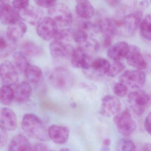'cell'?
<instances>
[{
	"label": "cell",
	"instance_id": "11",
	"mask_svg": "<svg viewBox=\"0 0 151 151\" xmlns=\"http://www.w3.org/2000/svg\"><path fill=\"white\" fill-rule=\"evenodd\" d=\"M74 49L71 44L59 40H54L49 45L51 55L58 60H68Z\"/></svg>",
	"mask_w": 151,
	"mask_h": 151
},
{
	"label": "cell",
	"instance_id": "42",
	"mask_svg": "<svg viewBox=\"0 0 151 151\" xmlns=\"http://www.w3.org/2000/svg\"><path fill=\"white\" fill-rule=\"evenodd\" d=\"M151 113H149L146 117L145 121V129L149 135L151 134Z\"/></svg>",
	"mask_w": 151,
	"mask_h": 151
},
{
	"label": "cell",
	"instance_id": "45",
	"mask_svg": "<svg viewBox=\"0 0 151 151\" xmlns=\"http://www.w3.org/2000/svg\"><path fill=\"white\" fill-rule=\"evenodd\" d=\"M139 6L141 7L144 8H147L148 7V6H149V2L147 1H141L139 2Z\"/></svg>",
	"mask_w": 151,
	"mask_h": 151
},
{
	"label": "cell",
	"instance_id": "19",
	"mask_svg": "<svg viewBox=\"0 0 151 151\" xmlns=\"http://www.w3.org/2000/svg\"><path fill=\"white\" fill-rule=\"evenodd\" d=\"M129 46L125 41H120L109 47L107 51L108 56L114 61L126 58Z\"/></svg>",
	"mask_w": 151,
	"mask_h": 151
},
{
	"label": "cell",
	"instance_id": "47",
	"mask_svg": "<svg viewBox=\"0 0 151 151\" xmlns=\"http://www.w3.org/2000/svg\"><path fill=\"white\" fill-rule=\"evenodd\" d=\"M6 1H0V11L1 10V9L3 7V6L6 3Z\"/></svg>",
	"mask_w": 151,
	"mask_h": 151
},
{
	"label": "cell",
	"instance_id": "6",
	"mask_svg": "<svg viewBox=\"0 0 151 151\" xmlns=\"http://www.w3.org/2000/svg\"><path fill=\"white\" fill-rule=\"evenodd\" d=\"M114 122L119 133L124 137L131 136L136 130L137 124L127 110L115 115L114 117Z\"/></svg>",
	"mask_w": 151,
	"mask_h": 151
},
{
	"label": "cell",
	"instance_id": "43",
	"mask_svg": "<svg viewBox=\"0 0 151 151\" xmlns=\"http://www.w3.org/2000/svg\"><path fill=\"white\" fill-rule=\"evenodd\" d=\"M139 150L140 151H151V144L150 143H145Z\"/></svg>",
	"mask_w": 151,
	"mask_h": 151
},
{
	"label": "cell",
	"instance_id": "50",
	"mask_svg": "<svg viewBox=\"0 0 151 151\" xmlns=\"http://www.w3.org/2000/svg\"><path fill=\"white\" fill-rule=\"evenodd\" d=\"M102 151H107V150H106V149H105V150H102Z\"/></svg>",
	"mask_w": 151,
	"mask_h": 151
},
{
	"label": "cell",
	"instance_id": "39",
	"mask_svg": "<svg viewBox=\"0 0 151 151\" xmlns=\"http://www.w3.org/2000/svg\"><path fill=\"white\" fill-rule=\"evenodd\" d=\"M35 2L36 5H37L39 7L49 9L51 8L57 3L56 1H44V0L43 1L37 0L35 1Z\"/></svg>",
	"mask_w": 151,
	"mask_h": 151
},
{
	"label": "cell",
	"instance_id": "7",
	"mask_svg": "<svg viewBox=\"0 0 151 151\" xmlns=\"http://www.w3.org/2000/svg\"><path fill=\"white\" fill-rule=\"evenodd\" d=\"M119 83L132 89H139L143 87L146 81L144 71L138 70H128L119 77Z\"/></svg>",
	"mask_w": 151,
	"mask_h": 151
},
{
	"label": "cell",
	"instance_id": "23",
	"mask_svg": "<svg viewBox=\"0 0 151 151\" xmlns=\"http://www.w3.org/2000/svg\"><path fill=\"white\" fill-rule=\"evenodd\" d=\"M18 11L9 4L6 3L0 11V22L4 25H9L19 20Z\"/></svg>",
	"mask_w": 151,
	"mask_h": 151
},
{
	"label": "cell",
	"instance_id": "24",
	"mask_svg": "<svg viewBox=\"0 0 151 151\" xmlns=\"http://www.w3.org/2000/svg\"><path fill=\"white\" fill-rule=\"evenodd\" d=\"M16 48V42L10 39L6 34L0 33V57L4 58L9 56Z\"/></svg>",
	"mask_w": 151,
	"mask_h": 151
},
{
	"label": "cell",
	"instance_id": "37",
	"mask_svg": "<svg viewBox=\"0 0 151 151\" xmlns=\"http://www.w3.org/2000/svg\"><path fill=\"white\" fill-rule=\"evenodd\" d=\"M12 3V6L17 10L24 9L29 6V1L27 0L14 1Z\"/></svg>",
	"mask_w": 151,
	"mask_h": 151
},
{
	"label": "cell",
	"instance_id": "22",
	"mask_svg": "<svg viewBox=\"0 0 151 151\" xmlns=\"http://www.w3.org/2000/svg\"><path fill=\"white\" fill-rule=\"evenodd\" d=\"M14 91V100L18 103H24L29 100L32 93L31 86L28 82L24 81L17 84Z\"/></svg>",
	"mask_w": 151,
	"mask_h": 151
},
{
	"label": "cell",
	"instance_id": "16",
	"mask_svg": "<svg viewBox=\"0 0 151 151\" xmlns=\"http://www.w3.org/2000/svg\"><path fill=\"white\" fill-rule=\"evenodd\" d=\"M18 11L19 18L32 25H37L42 20L44 15L40 8L34 6H29Z\"/></svg>",
	"mask_w": 151,
	"mask_h": 151
},
{
	"label": "cell",
	"instance_id": "28",
	"mask_svg": "<svg viewBox=\"0 0 151 151\" xmlns=\"http://www.w3.org/2000/svg\"><path fill=\"white\" fill-rule=\"evenodd\" d=\"M14 99V91L11 86L4 85L0 88V102L1 104L10 106Z\"/></svg>",
	"mask_w": 151,
	"mask_h": 151
},
{
	"label": "cell",
	"instance_id": "17",
	"mask_svg": "<svg viewBox=\"0 0 151 151\" xmlns=\"http://www.w3.org/2000/svg\"><path fill=\"white\" fill-rule=\"evenodd\" d=\"M48 136L54 143L62 145L67 142L69 136V130L67 127L53 124L47 129Z\"/></svg>",
	"mask_w": 151,
	"mask_h": 151
},
{
	"label": "cell",
	"instance_id": "9",
	"mask_svg": "<svg viewBox=\"0 0 151 151\" xmlns=\"http://www.w3.org/2000/svg\"><path fill=\"white\" fill-rule=\"evenodd\" d=\"M92 61L91 53L82 46L75 48L70 57V62L73 67L84 70L89 68Z\"/></svg>",
	"mask_w": 151,
	"mask_h": 151
},
{
	"label": "cell",
	"instance_id": "12",
	"mask_svg": "<svg viewBox=\"0 0 151 151\" xmlns=\"http://www.w3.org/2000/svg\"><path fill=\"white\" fill-rule=\"evenodd\" d=\"M0 78L5 85H15L19 81L18 72L14 64L5 61L0 65Z\"/></svg>",
	"mask_w": 151,
	"mask_h": 151
},
{
	"label": "cell",
	"instance_id": "35",
	"mask_svg": "<svg viewBox=\"0 0 151 151\" xmlns=\"http://www.w3.org/2000/svg\"><path fill=\"white\" fill-rule=\"evenodd\" d=\"M72 32H73L69 29H58L54 39V40L66 42L70 37H72Z\"/></svg>",
	"mask_w": 151,
	"mask_h": 151
},
{
	"label": "cell",
	"instance_id": "18",
	"mask_svg": "<svg viewBox=\"0 0 151 151\" xmlns=\"http://www.w3.org/2000/svg\"><path fill=\"white\" fill-rule=\"evenodd\" d=\"M0 124L7 130L14 131L17 128V120L16 114L9 108L0 109Z\"/></svg>",
	"mask_w": 151,
	"mask_h": 151
},
{
	"label": "cell",
	"instance_id": "44",
	"mask_svg": "<svg viewBox=\"0 0 151 151\" xmlns=\"http://www.w3.org/2000/svg\"><path fill=\"white\" fill-rule=\"evenodd\" d=\"M106 2L109 6L112 7H114L119 5L120 1H107Z\"/></svg>",
	"mask_w": 151,
	"mask_h": 151
},
{
	"label": "cell",
	"instance_id": "36",
	"mask_svg": "<svg viewBox=\"0 0 151 151\" xmlns=\"http://www.w3.org/2000/svg\"><path fill=\"white\" fill-rule=\"evenodd\" d=\"M128 92V88L122 83H117L114 87V92L116 96L120 98L125 97Z\"/></svg>",
	"mask_w": 151,
	"mask_h": 151
},
{
	"label": "cell",
	"instance_id": "30",
	"mask_svg": "<svg viewBox=\"0 0 151 151\" xmlns=\"http://www.w3.org/2000/svg\"><path fill=\"white\" fill-rule=\"evenodd\" d=\"M151 15L148 14L142 19L139 26L142 37L149 41L151 40Z\"/></svg>",
	"mask_w": 151,
	"mask_h": 151
},
{
	"label": "cell",
	"instance_id": "5",
	"mask_svg": "<svg viewBox=\"0 0 151 151\" xmlns=\"http://www.w3.org/2000/svg\"><path fill=\"white\" fill-rule=\"evenodd\" d=\"M49 17L56 23L58 27L70 26L73 22V16L69 8L63 3H56L48 10Z\"/></svg>",
	"mask_w": 151,
	"mask_h": 151
},
{
	"label": "cell",
	"instance_id": "27",
	"mask_svg": "<svg viewBox=\"0 0 151 151\" xmlns=\"http://www.w3.org/2000/svg\"><path fill=\"white\" fill-rule=\"evenodd\" d=\"M21 52L25 56L31 57L40 56L43 53V49L32 41H26L21 45Z\"/></svg>",
	"mask_w": 151,
	"mask_h": 151
},
{
	"label": "cell",
	"instance_id": "41",
	"mask_svg": "<svg viewBox=\"0 0 151 151\" xmlns=\"http://www.w3.org/2000/svg\"><path fill=\"white\" fill-rule=\"evenodd\" d=\"M32 151H55L51 150L47 146L42 143H37L35 144L32 148Z\"/></svg>",
	"mask_w": 151,
	"mask_h": 151
},
{
	"label": "cell",
	"instance_id": "1",
	"mask_svg": "<svg viewBox=\"0 0 151 151\" xmlns=\"http://www.w3.org/2000/svg\"><path fill=\"white\" fill-rule=\"evenodd\" d=\"M24 131L29 136L41 141L49 139L47 128L39 117L32 114L24 115L22 123Z\"/></svg>",
	"mask_w": 151,
	"mask_h": 151
},
{
	"label": "cell",
	"instance_id": "29",
	"mask_svg": "<svg viewBox=\"0 0 151 151\" xmlns=\"http://www.w3.org/2000/svg\"><path fill=\"white\" fill-rule=\"evenodd\" d=\"M14 66L17 71L23 73L27 66L29 65L26 56L21 52H16L13 54Z\"/></svg>",
	"mask_w": 151,
	"mask_h": 151
},
{
	"label": "cell",
	"instance_id": "48",
	"mask_svg": "<svg viewBox=\"0 0 151 151\" xmlns=\"http://www.w3.org/2000/svg\"><path fill=\"white\" fill-rule=\"evenodd\" d=\"M60 151H71L70 149H69L68 148H62V149H61Z\"/></svg>",
	"mask_w": 151,
	"mask_h": 151
},
{
	"label": "cell",
	"instance_id": "40",
	"mask_svg": "<svg viewBox=\"0 0 151 151\" xmlns=\"http://www.w3.org/2000/svg\"><path fill=\"white\" fill-rule=\"evenodd\" d=\"M79 25V29L83 30L85 31L91 29V28L94 29V24H92V23L90 21H88V20L83 19L80 22Z\"/></svg>",
	"mask_w": 151,
	"mask_h": 151
},
{
	"label": "cell",
	"instance_id": "8",
	"mask_svg": "<svg viewBox=\"0 0 151 151\" xmlns=\"http://www.w3.org/2000/svg\"><path fill=\"white\" fill-rule=\"evenodd\" d=\"M94 25V30L99 32L103 35L104 46L108 47L111 46L113 38L116 34L115 19L104 17Z\"/></svg>",
	"mask_w": 151,
	"mask_h": 151
},
{
	"label": "cell",
	"instance_id": "10",
	"mask_svg": "<svg viewBox=\"0 0 151 151\" xmlns=\"http://www.w3.org/2000/svg\"><path fill=\"white\" fill-rule=\"evenodd\" d=\"M58 29L56 23L49 17L42 18L37 24V33L41 38L45 41H50L54 38Z\"/></svg>",
	"mask_w": 151,
	"mask_h": 151
},
{
	"label": "cell",
	"instance_id": "38",
	"mask_svg": "<svg viewBox=\"0 0 151 151\" xmlns=\"http://www.w3.org/2000/svg\"><path fill=\"white\" fill-rule=\"evenodd\" d=\"M8 140V135L6 130L0 124V147L6 145Z\"/></svg>",
	"mask_w": 151,
	"mask_h": 151
},
{
	"label": "cell",
	"instance_id": "49",
	"mask_svg": "<svg viewBox=\"0 0 151 151\" xmlns=\"http://www.w3.org/2000/svg\"><path fill=\"white\" fill-rule=\"evenodd\" d=\"M70 106H71V107L72 108H75L76 106V104L75 103H72L71 104H70Z\"/></svg>",
	"mask_w": 151,
	"mask_h": 151
},
{
	"label": "cell",
	"instance_id": "14",
	"mask_svg": "<svg viewBox=\"0 0 151 151\" xmlns=\"http://www.w3.org/2000/svg\"><path fill=\"white\" fill-rule=\"evenodd\" d=\"M126 59L129 66L138 70L143 71L147 68V62L137 46H129Z\"/></svg>",
	"mask_w": 151,
	"mask_h": 151
},
{
	"label": "cell",
	"instance_id": "34",
	"mask_svg": "<svg viewBox=\"0 0 151 151\" xmlns=\"http://www.w3.org/2000/svg\"><path fill=\"white\" fill-rule=\"evenodd\" d=\"M81 46L83 47L91 54L97 52L100 48L99 42L93 39H88L86 42Z\"/></svg>",
	"mask_w": 151,
	"mask_h": 151
},
{
	"label": "cell",
	"instance_id": "33",
	"mask_svg": "<svg viewBox=\"0 0 151 151\" xmlns=\"http://www.w3.org/2000/svg\"><path fill=\"white\" fill-rule=\"evenodd\" d=\"M72 37L76 43H79L82 45L86 42L89 38L88 34L86 31L80 29H77L73 32Z\"/></svg>",
	"mask_w": 151,
	"mask_h": 151
},
{
	"label": "cell",
	"instance_id": "13",
	"mask_svg": "<svg viewBox=\"0 0 151 151\" xmlns=\"http://www.w3.org/2000/svg\"><path fill=\"white\" fill-rule=\"evenodd\" d=\"M110 64L108 60L105 58H97L92 60L89 68L84 70L85 74L90 78H100L107 74Z\"/></svg>",
	"mask_w": 151,
	"mask_h": 151
},
{
	"label": "cell",
	"instance_id": "3",
	"mask_svg": "<svg viewBox=\"0 0 151 151\" xmlns=\"http://www.w3.org/2000/svg\"><path fill=\"white\" fill-rule=\"evenodd\" d=\"M50 83L56 89L67 91L70 89L76 83V78L70 71L63 67H56L49 76Z\"/></svg>",
	"mask_w": 151,
	"mask_h": 151
},
{
	"label": "cell",
	"instance_id": "31",
	"mask_svg": "<svg viewBox=\"0 0 151 151\" xmlns=\"http://www.w3.org/2000/svg\"><path fill=\"white\" fill-rule=\"evenodd\" d=\"M125 66L120 61H115L112 64H110L108 71L107 73L109 77L113 78L116 76L124 70Z\"/></svg>",
	"mask_w": 151,
	"mask_h": 151
},
{
	"label": "cell",
	"instance_id": "46",
	"mask_svg": "<svg viewBox=\"0 0 151 151\" xmlns=\"http://www.w3.org/2000/svg\"><path fill=\"white\" fill-rule=\"evenodd\" d=\"M103 144L105 147H109L111 144V140L109 138L105 139L103 140Z\"/></svg>",
	"mask_w": 151,
	"mask_h": 151
},
{
	"label": "cell",
	"instance_id": "32",
	"mask_svg": "<svg viewBox=\"0 0 151 151\" xmlns=\"http://www.w3.org/2000/svg\"><path fill=\"white\" fill-rule=\"evenodd\" d=\"M117 151H136L137 148L134 143L130 139L123 138L117 143Z\"/></svg>",
	"mask_w": 151,
	"mask_h": 151
},
{
	"label": "cell",
	"instance_id": "26",
	"mask_svg": "<svg viewBox=\"0 0 151 151\" xmlns=\"http://www.w3.org/2000/svg\"><path fill=\"white\" fill-rule=\"evenodd\" d=\"M23 73L26 79L32 83H38L43 79L42 70L35 65L29 64Z\"/></svg>",
	"mask_w": 151,
	"mask_h": 151
},
{
	"label": "cell",
	"instance_id": "21",
	"mask_svg": "<svg viewBox=\"0 0 151 151\" xmlns=\"http://www.w3.org/2000/svg\"><path fill=\"white\" fill-rule=\"evenodd\" d=\"M8 151H32L28 139L22 134L14 136L9 146Z\"/></svg>",
	"mask_w": 151,
	"mask_h": 151
},
{
	"label": "cell",
	"instance_id": "15",
	"mask_svg": "<svg viewBox=\"0 0 151 151\" xmlns=\"http://www.w3.org/2000/svg\"><path fill=\"white\" fill-rule=\"evenodd\" d=\"M121 103L118 98L111 95L105 96L101 101L100 113L107 117L115 116L121 110Z\"/></svg>",
	"mask_w": 151,
	"mask_h": 151
},
{
	"label": "cell",
	"instance_id": "20",
	"mask_svg": "<svg viewBox=\"0 0 151 151\" xmlns=\"http://www.w3.org/2000/svg\"><path fill=\"white\" fill-rule=\"evenodd\" d=\"M27 31V27L25 23L17 20L8 25L6 34L10 39L17 42L23 37Z\"/></svg>",
	"mask_w": 151,
	"mask_h": 151
},
{
	"label": "cell",
	"instance_id": "4",
	"mask_svg": "<svg viewBox=\"0 0 151 151\" xmlns=\"http://www.w3.org/2000/svg\"><path fill=\"white\" fill-rule=\"evenodd\" d=\"M128 102L131 110L138 115L143 114L150 105V97L145 91L141 89L130 93Z\"/></svg>",
	"mask_w": 151,
	"mask_h": 151
},
{
	"label": "cell",
	"instance_id": "2",
	"mask_svg": "<svg viewBox=\"0 0 151 151\" xmlns=\"http://www.w3.org/2000/svg\"><path fill=\"white\" fill-rule=\"evenodd\" d=\"M142 17V12L136 10L119 20L115 19L116 33L127 37L133 36L139 27Z\"/></svg>",
	"mask_w": 151,
	"mask_h": 151
},
{
	"label": "cell",
	"instance_id": "25",
	"mask_svg": "<svg viewBox=\"0 0 151 151\" xmlns=\"http://www.w3.org/2000/svg\"><path fill=\"white\" fill-rule=\"evenodd\" d=\"M76 11L78 15L85 20H89L95 14V10L91 3L88 1H78Z\"/></svg>",
	"mask_w": 151,
	"mask_h": 151
}]
</instances>
